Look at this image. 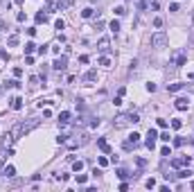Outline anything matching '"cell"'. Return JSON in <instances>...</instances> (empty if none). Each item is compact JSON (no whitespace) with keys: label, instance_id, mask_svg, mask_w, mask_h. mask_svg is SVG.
Here are the masks:
<instances>
[{"label":"cell","instance_id":"obj_1","mask_svg":"<svg viewBox=\"0 0 194 192\" xmlns=\"http://www.w3.org/2000/svg\"><path fill=\"white\" fill-rule=\"evenodd\" d=\"M39 127V118H29V120H25V122H18L14 129H11V136H14V140L20 138V136H25V133H29L32 129H36Z\"/></svg>","mask_w":194,"mask_h":192},{"label":"cell","instance_id":"obj_2","mask_svg":"<svg viewBox=\"0 0 194 192\" xmlns=\"http://www.w3.org/2000/svg\"><path fill=\"white\" fill-rule=\"evenodd\" d=\"M140 122V115L138 113H120L113 118V129H124V127H129V124H135Z\"/></svg>","mask_w":194,"mask_h":192},{"label":"cell","instance_id":"obj_3","mask_svg":"<svg viewBox=\"0 0 194 192\" xmlns=\"http://www.w3.org/2000/svg\"><path fill=\"white\" fill-rule=\"evenodd\" d=\"M138 145H140V136H138V133H131L129 140L122 142V149H124V151H131V149H135Z\"/></svg>","mask_w":194,"mask_h":192},{"label":"cell","instance_id":"obj_4","mask_svg":"<svg viewBox=\"0 0 194 192\" xmlns=\"http://www.w3.org/2000/svg\"><path fill=\"white\" fill-rule=\"evenodd\" d=\"M151 45L153 48H165V45H167V34H165V32H156V34L151 36Z\"/></svg>","mask_w":194,"mask_h":192},{"label":"cell","instance_id":"obj_5","mask_svg":"<svg viewBox=\"0 0 194 192\" xmlns=\"http://www.w3.org/2000/svg\"><path fill=\"white\" fill-rule=\"evenodd\" d=\"M172 61H174V66H185V61H187V54L183 52V50H178V52H174V54H172Z\"/></svg>","mask_w":194,"mask_h":192},{"label":"cell","instance_id":"obj_6","mask_svg":"<svg viewBox=\"0 0 194 192\" xmlns=\"http://www.w3.org/2000/svg\"><path fill=\"white\" fill-rule=\"evenodd\" d=\"M97 50H99L102 54H109V52H111V41H109V39H99V43H97Z\"/></svg>","mask_w":194,"mask_h":192},{"label":"cell","instance_id":"obj_7","mask_svg":"<svg viewBox=\"0 0 194 192\" xmlns=\"http://www.w3.org/2000/svg\"><path fill=\"white\" fill-rule=\"evenodd\" d=\"M190 163H192V158H190V156L174 158V160H172V167H183V165H190Z\"/></svg>","mask_w":194,"mask_h":192},{"label":"cell","instance_id":"obj_8","mask_svg":"<svg viewBox=\"0 0 194 192\" xmlns=\"http://www.w3.org/2000/svg\"><path fill=\"white\" fill-rule=\"evenodd\" d=\"M52 68L54 70H66V57H57L54 63H52Z\"/></svg>","mask_w":194,"mask_h":192},{"label":"cell","instance_id":"obj_9","mask_svg":"<svg viewBox=\"0 0 194 192\" xmlns=\"http://www.w3.org/2000/svg\"><path fill=\"white\" fill-rule=\"evenodd\" d=\"M115 174H118L120 179H122V181H127V179H135V176H138V174H129V170H124V167H120V170L115 172Z\"/></svg>","mask_w":194,"mask_h":192},{"label":"cell","instance_id":"obj_10","mask_svg":"<svg viewBox=\"0 0 194 192\" xmlns=\"http://www.w3.org/2000/svg\"><path fill=\"white\" fill-rule=\"evenodd\" d=\"M9 106H11L14 111H20V109H23V100H20V97H11V100H9Z\"/></svg>","mask_w":194,"mask_h":192},{"label":"cell","instance_id":"obj_11","mask_svg":"<svg viewBox=\"0 0 194 192\" xmlns=\"http://www.w3.org/2000/svg\"><path fill=\"white\" fill-rule=\"evenodd\" d=\"M174 106H176L178 111H187V106H190V102H187L185 97H178V100H176V104H174Z\"/></svg>","mask_w":194,"mask_h":192},{"label":"cell","instance_id":"obj_12","mask_svg":"<svg viewBox=\"0 0 194 192\" xmlns=\"http://www.w3.org/2000/svg\"><path fill=\"white\" fill-rule=\"evenodd\" d=\"M97 147H99L104 154H111V145H109V142H106L104 138H97Z\"/></svg>","mask_w":194,"mask_h":192},{"label":"cell","instance_id":"obj_13","mask_svg":"<svg viewBox=\"0 0 194 192\" xmlns=\"http://www.w3.org/2000/svg\"><path fill=\"white\" fill-rule=\"evenodd\" d=\"M187 84H167V90L169 93H178V90H183Z\"/></svg>","mask_w":194,"mask_h":192},{"label":"cell","instance_id":"obj_14","mask_svg":"<svg viewBox=\"0 0 194 192\" xmlns=\"http://www.w3.org/2000/svg\"><path fill=\"white\" fill-rule=\"evenodd\" d=\"M11 154H14V149H7V151H5V147L0 145V165H2V163H5V158L11 156Z\"/></svg>","mask_w":194,"mask_h":192},{"label":"cell","instance_id":"obj_15","mask_svg":"<svg viewBox=\"0 0 194 192\" xmlns=\"http://www.w3.org/2000/svg\"><path fill=\"white\" fill-rule=\"evenodd\" d=\"M70 122V111H61L59 113V124H68Z\"/></svg>","mask_w":194,"mask_h":192},{"label":"cell","instance_id":"obj_16","mask_svg":"<svg viewBox=\"0 0 194 192\" xmlns=\"http://www.w3.org/2000/svg\"><path fill=\"white\" fill-rule=\"evenodd\" d=\"M14 174H16V170H14L11 165H7L5 170H2V176H5V179H14Z\"/></svg>","mask_w":194,"mask_h":192},{"label":"cell","instance_id":"obj_17","mask_svg":"<svg viewBox=\"0 0 194 192\" xmlns=\"http://www.w3.org/2000/svg\"><path fill=\"white\" fill-rule=\"evenodd\" d=\"M84 81H97V70H88L84 75Z\"/></svg>","mask_w":194,"mask_h":192},{"label":"cell","instance_id":"obj_18","mask_svg":"<svg viewBox=\"0 0 194 192\" xmlns=\"http://www.w3.org/2000/svg\"><path fill=\"white\" fill-rule=\"evenodd\" d=\"M48 20H50V16H48L45 11H39V14H36V23H39V25H41V23H48Z\"/></svg>","mask_w":194,"mask_h":192},{"label":"cell","instance_id":"obj_19","mask_svg":"<svg viewBox=\"0 0 194 192\" xmlns=\"http://www.w3.org/2000/svg\"><path fill=\"white\" fill-rule=\"evenodd\" d=\"M144 145H147L149 149H153V147H156V136H149V133H147V140H144Z\"/></svg>","mask_w":194,"mask_h":192},{"label":"cell","instance_id":"obj_20","mask_svg":"<svg viewBox=\"0 0 194 192\" xmlns=\"http://www.w3.org/2000/svg\"><path fill=\"white\" fill-rule=\"evenodd\" d=\"M95 16V9L93 7H86L84 11H81V18H93Z\"/></svg>","mask_w":194,"mask_h":192},{"label":"cell","instance_id":"obj_21","mask_svg":"<svg viewBox=\"0 0 194 192\" xmlns=\"http://www.w3.org/2000/svg\"><path fill=\"white\" fill-rule=\"evenodd\" d=\"M7 45H9V48L18 45V34H11V36H9V39H7Z\"/></svg>","mask_w":194,"mask_h":192},{"label":"cell","instance_id":"obj_22","mask_svg":"<svg viewBox=\"0 0 194 192\" xmlns=\"http://www.w3.org/2000/svg\"><path fill=\"white\" fill-rule=\"evenodd\" d=\"M34 50H39V48H36V45H34L32 41H29V43H25V54H32Z\"/></svg>","mask_w":194,"mask_h":192},{"label":"cell","instance_id":"obj_23","mask_svg":"<svg viewBox=\"0 0 194 192\" xmlns=\"http://www.w3.org/2000/svg\"><path fill=\"white\" fill-rule=\"evenodd\" d=\"M72 170H75V172H81V170H84V163H81V160H72Z\"/></svg>","mask_w":194,"mask_h":192},{"label":"cell","instance_id":"obj_24","mask_svg":"<svg viewBox=\"0 0 194 192\" xmlns=\"http://www.w3.org/2000/svg\"><path fill=\"white\" fill-rule=\"evenodd\" d=\"M192 174L190 170H178V174H176V179H187V176Z\"/></svg>","mask_w":194,"mask_h":192},{"label":"cell","instance_id":"obj_25","mask_svg":"<svg viewBox=\"0 0 194 192\" xmlns=\"http://www.w3.org/2000/svg\"><path fill=\"white\" fill-rule=\"evenodd\" d=\"M109 27H111V32H113V34H118V32H120V23H118V20H113Z\"/></svg>","mask_w":194,"mask_h":192},{"label":"cell","instance_id":"obj_26","mask_svg":"<svg viewBox=\"0 0 194 192\" xmlns=\"http://www.w3.org/2000/svg\"><path fill=\"white\" fill-rule=\"evenodd\" d=\"M99 66L109 68V66H111V59H109V57H99Z\"/></svg>","mask_w":194,"mask_h":192},{"label":"cell","instance_id":"obj_27","mask_svg":"<svg viewBox=\"0 0 194 192\" xmlns=\"http://www.w3.org/2000/svg\"><path fill=\"white\" fill-rule=\"evenodd\" d=\"M133 72H138V59H133L131 61V68H129V75H133Z\"/></svg>","mask_w":194,"mask_h":192},{"label":"cell","instance_id":"obj_28","mask_svg":"<svg viewBox=\"0 0 194 192\" xmlns=\"http://www.w3.org/2000/svg\"><path fill=\"white\" fill-rule=\"evenodd\" d=\"M185 145V138H174V147H183Z\"/></svg>","mask_w":194,"mask_h":192},{"label":"cell","instance_id":"obj_29","mask_svg":"<svg viewBox=\"0 0 194 192\" xmlns=\"http://www.w3.org/2000/svg\"><path fill=\"white\" fill-rule=\"evenodd\" d=\"M115 14H118V16H124V14H127V9L120 5V7H115Z\"/></svg>","mask_w":194,"mask_h":192},{"label":"cell","instance_id":"obj_30","mask_svg":"<svg viewBox=\"0 0 194 192\" xmlns=\"http://www.w3.org/2000/svg\"><path fill=\"white\" fill-rule=\"evenodd\" d=\"M181 127H183L181 120H172V129H181Z\"/></svg>","mask_w":194,"mask_h":192},{"label":"cell","instance_id":"obj_31","mask_svg":"<svg viewBox=\"0 0 194 192\" xmlns=\"http://www.w3.org/2000/svg\"><path fill=\"white\" fill-rule=\"evenodd\" d=\"M77 183L84 185V183H86V174H77Z\"/></svg>","mask_w":194,"mask_h":192},{"label":"cell","instance_id":"obj_32","mask_svg":"<svg viewBox=\"0 0 194 192\" xmlns=\"http://www.w3.org/2000/svg\"><path fill=\"white\" fill-rule=\"evenodd\" d=\"M144 185H147L149 190H153V188H156V181H153V179H147V183H144Z\"/></svg>","mask_w":194,"mask_h":192},{"label":"cell","instance_id":"obj_33","mask_svg":"<svg viewBox=\"0 0 194 192\" xmlns=\"http://www.w3.org/2000/svg\"><path fill=\"white\" fill-rule=\"evenodd\" d=\"M158 138H160L162 142H169V133H167V131H162V133H160V136H158Z\"/></svg>","mask_w":194,"mask_h":192},{"label":"cell","instance_id":"obj_34","mask_svg":"<svg viewBox=\"0 0 194 192\" xmlns=\"http://www.w3.org/2000/svg\"><path fill=\"white\" fill-rule=\"evenodd\" d=\"M54 27H57V29H63V27H66V23H63V20H61V18H59V20L54 23Z\"/></svg>","mask_w":194,"mask_h":192},{"label":"cell","instance_id":"obj_35","mask_svg":"<svg viewBox=\"0 0 194 192\" xmlns=\"http://www.w3.org/2000/svg\"><path fill=\"white\" fill-rule=\"evenodd\" d=\"M135 163H138V167H144V165H147V160H144V158H135Z\"/></svg>","mask_w":194,"mask_h":192},{"label":"cell","instance_id":"obj_36","mask_svg":"<svg viewBox=\"0 0 194 192\" xmlns=\"http://www.w3.org/2000/svg\"><path fill=\"white\" fill-rule=\"evenodd\" d=\"M153 27H162V18H153Z\"/></svg>","mask_w":194,"mask_h":192},{"label":"cell","instance_id":"obj_37","mask_svg":"<svg viewBox=\"0 0 194 192\" xmlns=\"http://www.w3.org/2000/svg\"><path fill=\"white\" fill-rule=\"evenodd\" d=\"M106 165H109V158L102 156V158H99V167H106Z\"/></svg>","mask_w":194,"mask_h":192},{"label":"cell","instance_id":"obj_38","mask_svg":"<svg viewBox=\"0 0 194 192\" xmlns=\"http://www.w3.org/2000/svg\"><path fill=\"white\" fill-rule=\"evenodd\" d=\"M0 57H2L5 61H9V52H7V50H0Z\"/></svg>","mask_w":194,"mask_h":192},{"label":"cell","instance_id":"obj_39","mask_svg":"<svg viewBox=\"0 0 194 192\" xmlns=\"http://www.w3.org/2000/svg\"><path fill=\"white\" fill-rule=\"evenodd\" d=\"M158 127H160V129H165V127H167V120H162V118H158Z\"/></svg>","mask_w":194,"mask_h":192},{"label":"cell","instance_id":"obj_40","mask_svg":"<svg viewBox=\"0 0 194 192\" xmlns=\"http://www.w3.org/2000/svg\"><path fill=\"white\" fill-rule=\"evenodd\" d=\"M160 156H165V158L169 156V147H162V149H160Z\"/></svg>","mask_w":194,"mask_h":192},{"label":"cell","instance_id":"obj_41","mask_svg":"<svg viewBox=\"0 0 194 192\" xmlns=\"http://www.w3.org/2000/svg\"><path fill=\"white\" fill-rule=\"evenodd\" d=\"M25 63H27V66H32V63H34V57H29V54H27V57H25Z\"/></svg>","mask_w":194,"mask_h":192},{"label":"cell","instance_id":"obj_42","mask_svg":"<svg viewBox=\"0 0 194 192\" xmlns=\"http://www.w3.org/2000/svg\"><path fill=\"white\" fill-rule=\"evenodd\" d=\"M16 5H23V0H16Z\"/></svg>","mask_w":194,"mask_h":192},{"label":"cell","instance_id":"obj_43","mask_svg":"<svg viewBox=\"0 0 194 192\" xmlns=\"http://www.w3.org/2000/svg\"><path fill=\"white\" fill-rule=\"evenodd\" d=\"M2 90H5V86H0V93H2Z\"/></svg>","mask_w":194,"mask_h":192},{"label":"cell","instance_id":"obj_44","mask_svg":"<svg viewBox=\"0 0 194 192\" xmlns=\"http://www.w3.org/2000/svg\"><path fill=\"white\" fill-rule=\"evenodd\" d=\"M192 190H194V181H192Z\"/></svg>","mask_w":194,"mask_h":192}]
</instances>
